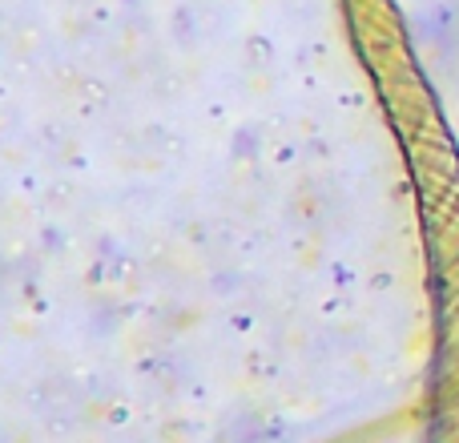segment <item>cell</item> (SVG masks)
Returning a JSON list of instances; mask_svg holds the SVG:
<instances>
[]
</instances>
